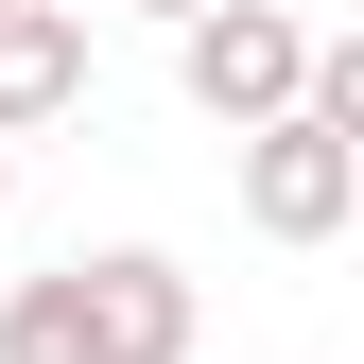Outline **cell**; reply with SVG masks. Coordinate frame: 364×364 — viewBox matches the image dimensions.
Segmentation results:
<instances>
[{
  "mask_svg": "<svg viewBox=\"0 0 364 364\" xmlns=\"http://www.w3.org/2000/svg\"><path fill=\"white\" fill-rule=\"evenodd\" d=\"M139 18H191V0H139Z\"/></svg>",
  "mask_w": 364,
  "mask_h": 364,
  "instance_id": "cell-5",
  "label": "cell"
},
{
  "mask_svg": "<svg viewBox=\"0 0 364 364\" xmlns=\"http://www.w3.org/2000/svg\"><path fill=\"white\" fill-rule=\"evenodd\" d=\"M87 105V0H0V139Z\"/></svg>",
  "mask_w": 364,
  "mask_h": 364,
  "instance_id": "cell-3",
  "label": "cell"
},
{
  "mask_svg": "<svg viewBox=\"0 0 364 364\" xmlns=\"http://www.w3.org/2000/svg\"><path fill=\"white\" fill-rule=\"evenodd\" d=\"M191 364H208V347H191Z\"/></svg>",
  "mask_w": 364,
  "mask_h": 364,
  "instance_id": "cell-6",
  "label": "cell"
},
{
  "mask_svg": "<svg viewBox=\"0 0 364 364\" xmlns=\"http://www.w3.org/2000/svg\"><path fill=\"white\" fill-rule=\"evenodd\" d=\"M0 364H191V260L105 243L0 295Z\"/></svg>",
  "mask_w": 364,
  "mask_h": 364,
  "instance_id": "cell-1",
  "label": "cell"
},
{
  "mask_svg": "<svg viewBox=\"0 0 364 364\" xmlns=\"http://www.w3.org/2000/svg\"><path fill=\"white\" fill-rule=\"evenodd\" d=\"M173 87L243 139V122H278L312 87V18H295V0H191V18H173Z\"/></svg>",
  "mask_w": 364,
  "mask_h": 364,
  "instance_id": "cell-2",
  "label": "cell"
},
{
  "mask_svg": "<svg viewBox=\"0 0 364 364\" xmlns=\"http://www.w3.org/2000/svg\"><path fill=\"white\" fill-rule=\"evenodd\" d=\"M0 208H18V139H0Z\"/></svg>",
  "mask_w": 364,
  "mask_h": 364,
  "instance_id": "cell-4",
  "label": "cell"
}]
</instances>
